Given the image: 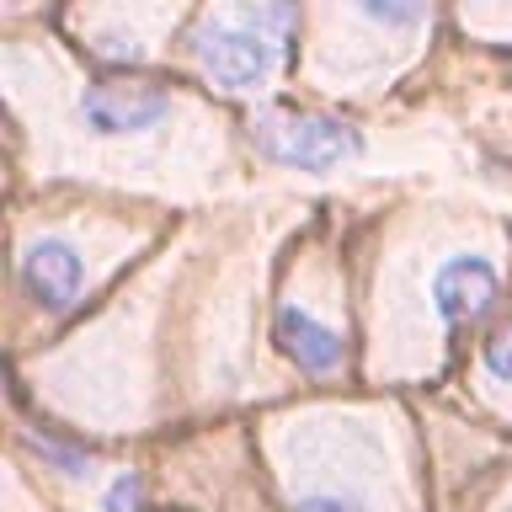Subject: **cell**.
Returning a JSON list of instances; mask_svg holds the SVG:
<instances>
[{
  "label": "cell",
  "mask_w": 512,
  "mask_h": 512,
  "mask_svg": "<svg viewBox=\"0 0 512 512\" xmlns=\"http://www.w3.org/2000/svg\"><path fill=\"white\" fill-rule=\"evenodd\" d=\"M299 22L294 6H240V11H214L203 16L192 54L198 70L224 91H256L267 86L272 64H278L283 32Z\"/></svg>",
  "instance_id": "cell-1"
},
{
  "label": "cell",
  "mask_w": 512,
  "mask_h": 512,
  "mask_svg": "<svg viewBox=\"0 0 512 512\" xmlns=\"http://www.w3.org/2000/svg\"><path fill=\"white\" fill-rule=\"evenodd\" d=\"M251 139L267 160L294 166V171H336L347 160H358L363 150L358 128L336 118H310V112H262L251 123Z\"/></svg>",
  "instance_id": "cell-2"
},
{
  "label": "cell",
  "mask_w": 512,
  "mask_h": 512,
  "mask_svg": "<svg viewBox=\"0 0 512 512\" xmlns=\"http://www.w3.org/2000/svg\"><path fill=\"white\" fill-rule=\"evenodd\" d=\"M171 118V91L139 75H102L80 91V123L102 139H128Z\"/></svg>",
  "instance_id": "cell-3"
},
{
  "label": "cell",
  "mask_w": 512,
  "mask_h": 512,
  "mask_svg": "<svg viewBox=\"0 0 512 512\" xmlns=\"http://www.w3.org/2000/svg\"><path fill=\"white\" fill-rule=\"evenodd\" d=\"M22 283L43 310L59 315V310H70L80 299V288H86V256H80L75 240L43 235V240H32L27 256H22Z\"/></svg>",
  "instance_id": "cell-4"
},
{
  "label": "cell",
  "mask_w": 512,
  "mask_h": 512,
  "mask_svg": "<svg viewBox=\"0 0 512 512\" xmlns=\"http://www.w3.org/2000/svg\"><path fill=\"white\" fill-rule=\"evenodd\" d=\"M496 294H502V278H496L491 256H448L438 267V278H432V304H438L443 320H454V326H470V320L491 315Z\"/></svg>",
  "instance_id": "cell-5"
},
{
  "label": "cell",
  "mask_w": 512,
  "mask_h": 512,
  "mask_svg": "<svg viewBox=\"0 0 512 512\" xmlns=\"http://www.w3.org/2000/svg\"><path fill=\"white\" fill-rule=\"evenodd\" d=\"M278 347L294 358L304 374H331L342 363V336H336L326 320H315L299 304H283L278 310Z\"/></svg>",
  "instance_id": "cell-6"
},
{
  "label": "cell",
  "mask_w": 512,
  "mask_h": 512,
  "mask_svg": "<svg viewBox=\"0 0 512 512\" xmlns=\"http://www.w3.org/2000/svg\"><path fill=\"white\" fill-rule=\"evenodd\" d=\"M480 363H486L491 379L512 384V320H507L502 331H491V342H486V352H480Z\"/></svg>",
  "instance_id": "cell-7"
},
{
  "label": "cell",
  "mask_w": 512,
  "mask_h": 512,
  "mask_svg": "<svg viewBox=\"0 0 512 512\" xmlns=\"http://www.w3.org/2000/svg\"><path fill=\"white\" fill-rule=\"evenodd\" d=\"M32 448H38V454L48 459V464H59L64 475H91V464H86V454H80V448H70V443H59V438H32Z\"/></svg>",
  "instance_id": "cell-8"
},
{
  "label": "cell",
  "mask_w": 512,
  "mask_h": 512,
  "mask_svg": "<svg viewBox=\"0 0 512 512\" xmlns=\"http://www.w3.org/2000/svg\"><path fill=\"white\" fill-rule=\"evenodd\" d=\"M139 507V475H118L102 496V512H134Z\"/></svg>",
  "instance_id": "cell-9"
},
{
  "label": "cell",
  "mask_w": 512,
  "mask_h": 512,
  "mask_svg": "<svg viewBox=\"0 0 512 512\" xmlns=\"http://www.w3.org/2000/svg\"><path fill=\"white\" fill-rule=\"evenodd\" d=\"M294 512H363V507L347 502V496H336V491H315V496H304Z\"/></svg>",
  "instance_id": "cell-10"
}]
</instances>
